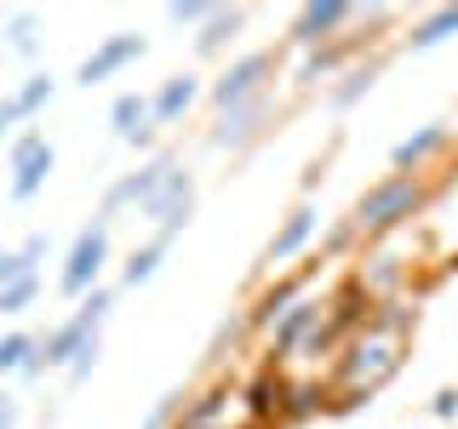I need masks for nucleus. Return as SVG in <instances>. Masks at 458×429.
<instances>
[{"mask_svg":"<svg viewBox=\"0 0 458 429\" xmlns=\"http://www.w3.org/2000/svg\"><path fill=\"white\" fill-rule=\"evenodd\" d=\"M52 166H57V149L40 132H23L18 143H12V200H35L40 189H47V178H52Z\"/></svg>","mask_w":458,"mask_h":429,"instance_id":"20e7f679","label":"nucleus"},{"mask_svg":"<svg viewBox=\"0 0 458 429\" xmlns=\"http://www.w3.org/2000/svg\"><path fill=\"white\" fill-rule=\"evenodd\" d=\"M23 275H35V269H29V257H23V252H6V257H0V292H6L12 281H23Z\"/></svg>","mask_w":458,"mask_h":429,"instance_id":"b1692460","label":"nucleus"},{"mask_svg":"<svg viewBox=\"0 0 458 429\" xmlns=\"http://www.w3.org/2000/svg\"><path fill=\"white\" fill-rule=\"evenodd\" d=\"M35 355H40L35 332H6V338H0V378H6V372H23V378H29Z\"/></svg>","mask_w":458,"mask_h":429,"instance_id":"a211bd4d","label":"nucleus"},{"mask_svg":"<svg viewBox=\"0 0 458 429\" xmlns=\"http://www.w3.org/2000/svg\"><path fill=\"white\" fill-rule=\"evenodd\" d=\"M172 172H178V161H172V155H155V161L143 166V172H132V178H126V183H114L98 218L109 223V218H114V212H121V206H143V212H149V200L166 189V178H172Z\"/></svg>","mask_w":458,"mask_h":429,"instance_id":"423d86ee","label":"nucleus"},{"mask_svg":"<svg viewBox=\"0 0 458 429\" xmlns=\"http://www.w3.org/2000/svg\"><path fill=\"white\" fill-rule=\"evenodd\" d=\"M104 264H109V223L98 218V223H86V229H81L75 247H69V257H64V275H57L64 298H86V292H98V275H104Z\"/></svg>","mask_w":458,"mask_h":429,"instance_id":"7ed1b4c3","label":"nucleus"},{"mask_svg":"<svg viewBox=\"0 0 458 429\" xmlns=\"http://www.w3.org/2000/svg\"><path fill=\"white\" fill-rule=\"evenodd\" d=\"M0 57H6V46H0Z\"/></svg>","mask_w":458,"mask_h":429,"instance_id":"c756f323","label":"nucleus"},{"mask_svg":"<svg viewBox=\"0 0 458 429\" xmlns=\"http://www.w3.org/2000/svg\"><path fill=\"white\" fill-rule=\"evenodd\" d=\"M109 126H114V138H126V143H149V126H155L149 97H143V92H121L109 104Z\"/></svg>","mask_w":458,"mask_h":429,"instance_id":"9d476101","label":"nucleus"},{"mask_svg":"<svg viewBox=\"0 0 458 429\" xmlns=\"http://www.w3.org/2000/svg\"><path fill=\"white\" fill-rule=\"evenodd\" d=\"M190 212H195V183H190V172L178 166V172H172V178H166V189L149 200V218L161 223V229H155V235H178V229L190 223Z\"/></svg>","mask_w":458,"mask_h":429,"instance_id":"6e6552de","label":"nucleus"},{"mask_svg":"<svg viewBox=\"0 0 458 429\" xmlns=\"http://www.w3.org/2000/svg\"><path fill=\"white\" fill-rule=\"evenodd\" d=\"M441 143H447V121H436V126H424L419 138L395 143V149H390V166H395V172H419V166L429 161V155L441 149Z\"/></svg>","mask_w":458,"mask_h":429,"instance_id":"ddd939ff","label":"nucleus"},{"mask_svg":"<svg viewBox=\"0 0 458 429\" xmlns=\"http://www.w3.org/2000/svg\"><path fill=\"white\" fill-rule=\"evenodd\" d=\"M109 304H114V292H109V286L86 292V298H81V309L69 315L64 326H52V332L40 338V355H35V366H29V378H40L47 366H75L81 355L98 343V326L109 321Z\"/></svg>","mask_w":458,"mask_h":429,"instance_id":"f257e3e1","label":"nucleus"},{"mask_svg":"<svg viewBox=\"0 0 458 429\" xmlns=\"http://www.w3.org/2000/svg\"><path fill=\"white\" fill-rule=\"evenodd\" d=\"M23 121V109H18V97H0V138L12 132V126Z\"/></svg>","mask_w":458,"mask_h":429,"instance_id":"bb28decb","label":"nucleus"},{"mask_svg":"<svg viewBox=\"0 0 458 429\" xmlns=\"http://www.w3.org/2000/svg\"><path fill=\"white\" fill-rule=\"evenodd\" d=\"M355 12L350 6H338V0H327V6H304L298 12V23H293V40L298 46H321V40H338L333 29H344Z\"/></svg>","mask_w":458,"mask_h":429,"instance_id":"1a4fd4ad","label":"nucleus"},{"mask_svg":"<svg viewBox=\"0 0 458 429\" xmlns=\"http://www.w3.org/2000/svg\"><path fill=\"white\" fill-rule=\"evenodd\" d=\"M12 97H18V109H23V121H29V114H40V109L57 97V80H52V75H29Z\"/></svg>","mask_w":458,"mask_h":429,"instance_id":"aec40b11","label":"nucleus"},{"mask_svg":"<svg viewBox=\"0 0 458 429\" xmlns=\"http://www.w3.org/2000/svg\"><path fill=\"white\" fill-rule=\"evenodd\" d=\"M269 75H276V57H269V52H247L241 63L224 69L218 86H212V104H218V109L252 104V97H264V80H269Z\"/></svg>","mask_w":458,"mask_h":429,"instance_id":"39448f33","label":"nucleus"},{"mask_svg":"<svg viewBox=\"0 0 458 429\" xmlns=\"http://www.w3.org/2000/svg\"><path fill=\"white\" fill-rule=\"evenodd\" d=\"M12 52H35V12H18V18H12Z\"/></svg>","mask_w":458,"mask_h":429,"instance_id":"5701e85b","label":"nucleus"},{"mask_svg":"<svg viewBox=\"0 0 458 429\" xmlns=\"http://www.w3.org/2000/svg\"><path fill=\"white\" fill-rule=\"evenodd\" d=\"M40 298V275H23V281H12L6 292H0V315H23L29 304Z\"/></svg>","mask_w":458,"mask_h":429,"instance_id":"412c9836","label":"nucleus"},{"mask_svg":"<svg viewBox=\"0 0 458 429\" xmlns=\"http://www.w3.org/2000/svg\"><path fill=\"white\" fill-rule=\"evenodd\" d=\"M419 206H424V183H419V172H395V178L372 183V189L355 200V229H367V235H384V229L407 223Z\"/></svg>","mask_w":458,"mask_h":429,"instance_id":"f03ea898","label":"nucleus"},{"mask_svg":"<svg viewBox=\"0 0 458 429\" xmlns=\"http://www.w3.org/2000/svg\"><path fill=\"white\" fill-rule=\"evenodd\" d=\"M0 429H18V400L0 390Z\"/></svg>","mask_w":458,"mask_h":429,"instance_id":"cd10ccee","label":"nucleus"},{"mask_svg":"<svg viewBox=\"0 0 458 429\" xmlns=\"http://www.w3.org/2000/svg\"><path fill=\"white\" fill-rule=\"evenodd\" d=\"M315 321H321V304H293V309H286L281 321L269 326V343H276V355H286V349H293V343L304 338Z\"/></svg>","mask_w":458,"mask_h":429,"instance_id":"2eb2a0df","label":"nucleus"},{"mask_svg":"<svg viewBox=\"0 0 458 429\" xmlns=\"http://www.w3.org/2000/svg\"><path fill=\"white\" fill-rule=\"evenodd\" d=\"M241 23H247V12H235V6H229V12H212L207 29L195 35V52H200V57H212V52L224 46V40H235V29H241Z\"/></svg>","mask_w":458,"mask_h":429,"instance_id":"6ab92c4d","label":"nucleus"},{"mask_svg":"<svg viewBox=\"0 0 458 429\" xmlns=\"http://www.w3.org/2000/svg\"><path fill=\"white\" fill-rule=\"evenodd\" d=\"M315 223H321V218H315V206H298L293 218H286V223L276 229V240H269V247H264V264L276 269V264H286V257H293V252H304V240L315 235Z\"/></svg>","mask_w":458,"mask_h":429,"instance_id":"9b49d317","label":"nucleus"},{"mask_svg":"<svg viewBox=\"0 0 458 429\" xmlns=\"http://www.w3.org/2000/svg\"><path fill=\"white\" fill-rule=\"evenodd\" d=\"M166 18L172 23H207L212 6H200V0H178V6H166Z\"/></svg>","mask_w":458,"mask_h":429,"instance_id":"393cba45","label":"nucleus"},{"mask_svg":"<svg viewBox=\"0 0 458 429\" xmlns=\"http://www.w3.org/2000/svg\"><path fill=\"white\" fill-rule=\"evenodd\" d=\"M178 407H183V395H166L161 407L149 412V424H143V429H166V418H172V412H178Z\"/></svg>","mask_w":458,"mask_h":429,"instance_id":"a878e982","label":"nucleus"},{"mask_svg":"<svg viewBox=\"0 0 458 429\" xmlns=\"http://www.w3.org/2000/svg\"><path fill=\"white\" fill-rule=\"evenodd\" d=\"M143 52H149V40H143V35H109V40H104V46H98L92 57H81L75 86H86V92H92V86H104L109 75H121L126 63H138Z\"/></svg>","mask_w":458,"mask_h":429,"instance_id":"0eeeda50","label":"nucleus"},{"mask_svg":"<svg viewBox=\"0 0 458 429\" xmlns=\"http://www.w3.org/2000/svg\"><path fill=\"white\" fill-rule=\"evenodd\" d=\"M172 252V235H155L149 247H138L132 257H126V269H121V286H143V281H155V269H161V257Z\"/></svg>","mask_w":458,"mask_h":429,"instance_id":"dca6fc26","label":"nucleus"},{"mask_svg":"<svg viewBox=\"0 0 458 429\" xmlns=\"http://www.w3.org/2000/svg\"><path fill=\"white\" fill-rule=\"evenodd\" d=\"M372 75H378V63H367V69H355V75H350V80H344V86H338V92H333V104H338V109H350V104H355V97H361V92H367V86H372Z\"/></svg>","mask_w":458,"mask_h":429,"instance_id":"4be33fe9","label":"nucleus"},{"mask_svg":"<svg viewBox=\"0 0 458 429\" xmlns=\"http://www.w3.org/2000/svg\"><path fill=\"white\" fill-rule=\"evenodd\" d=\"M264 109H269V97H252V104H241V109H224L212 143H218V149H229V143H247L258 132V121H264Z\"/></svg>","mask_w":458,"mask_h":429,"instance_id":"4468645a","label":"nucleus"},{"mask_svg":"<svg viewBox=\"0 0 458 429\" xmlns=\"http://www.w3.org/2000/svg\"><path fill=\"white\" fill-rule=\"evenodd\" d=\"M453 35H458V6H441V12H429V18L407 35V46L429 52V46H441V40H453Z\"/></svg>","mask_w":458,"mask_h":429,"instance_id":"f3484780","label":"nucleus"},{"mask_svg":"<svg viewBox=\"0 0 458 429\" xmlns=\"http://www.w3.org/2000/svg\"><path fill=\"white\" fill-rule=\"evenodd\" d=\"M6 252H12V247H0V257H6Z\"/></svg>","mask_w":458,"mask_h":429,"instance_id":"c85d7f7f","label":"nucleus"},{"mask_svg":"<svg viewBox=\"0 0 458 429\" xmlns=\"http://www.w3.org/2000/svg\"><path fill=\"white\" fill-rule=\"evenodd\" d=\"M195 97H200V80H195V75H172V80L161 86V92L149 97V109H155V126H172V121H183Z\"/></svg>","mask_w":458,"mask_h":429,"instance_id":"f8f14e48","label":"nucleus"}]
</instances>
